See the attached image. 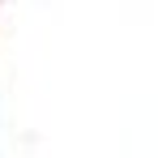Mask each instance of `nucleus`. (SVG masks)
Wrapping results in <instances>:
<instances>
[]
</instances>
